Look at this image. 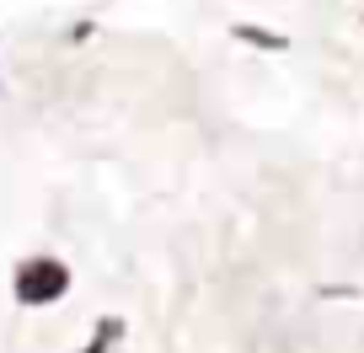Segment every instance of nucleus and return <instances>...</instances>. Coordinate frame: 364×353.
<instances>
[{
    "label": "nucleus",
    "instance_id": "obj_1",
    "mask_svg": "<svg viewBox=\"0 0 364 353\" xmlns=\"http://www.w3.org/2000/svg\"><path fill=\"white\" fill-rule=\"evenodd\" d=\"M65 289H70V273H65V262H54V257L22 262V273H16V300L22 305H48Z\"/></svg>",
    "mask_w": 364,
    "mask_h": 353
}]
</instances>
